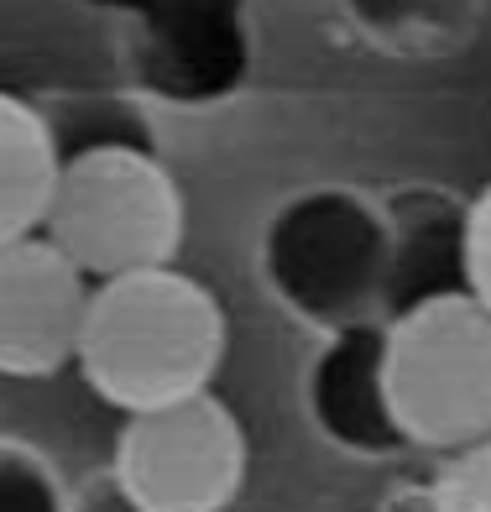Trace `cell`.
Instances as JSON below:
<instances>
[{"mask_svg":"<svg viewBox=\"0 0 491 512\" xmlns=\"http://www.w3.org/2000/svg\"><path fill=\"white\" fill-rule=\"evenodd\" d=\"M0 512H68V507L48 465L21 450H0Z\"/></svg>","mask_w":491,"mask_h":512,"instance_id":"12","label":"cell"},{"mask_svg":"<svg viewBox=\"0 0 491 512\" xmlns=\"http://www.w3.org/2000/svg\"><path fill=\"white\" fill-rule=\"evenodd\" d=\"M387 387L408 445H491V309L471 293L387 324Z\"/></svg>","mask_w":491,"mask_h":512,"instance_id":"4","label":"cell"},{"mask_svg":"<svg viewBox=\"0 0 491 512\" xmlns=\"http://www.w3.org/2000/svg\"><path fill=\"white\" fill-rule=\"evenodd\" d=\"M131 16V58L147 95L220 105L251 74L246 0H89Z\"/></svg>","mask_w":491,"mask_h":512,"instance_id":"6","label":"cell"},{"mask_svg":"<svg viewBox=\"0 0 491 512\" xmlns=\"http://www.w3.org/2000/svg\"><path fill=\"white\" fill-rule=\"evenodd\" d=\"M0 89H6V84H0Z\"/></svg>","mask_w":491,"mask_h":512,"instance_id":"17","label":"cell"},{"mask_svg":"<svg viewBox=\"0 0 491 512\" xmlns=\"http://www.w3.org/2000/svg\"><path fill=\"white\" fill-rule=\"evenodd\" d=\"M53 183L58 162L48 142V121L27 100H16L11 89H0V246L37 236Z\"/></svg>","mask_w":491,"mask_h":512,"instance_id":"10","label":"cell"},{"mask_svg":"<svg viewBox=\"0 0 491 512\" xmlns=\"http://www.w3.org/2000/svg\"><path fill=\"white\" fill-rule=\"evenodd\" d=\"M74 512H147V507H136L126 492H121V486H115V481H105V486H95V492H89Z\"/></svg>","mask_w":491,"mask_h":512,"instance_id":"16","label":"cell"},{"mask_svg":"<svg viewBox=\"0 0 491 512\" xmlns=\"http://www.w3.org/2000/svg\"><path fill=\"white\" fill-rule=\"evenodd\" d=\"M434 512H491V445L455 455L450 476L439 481Z\"/></svg>","mask_w":491,"mask_h":512,"instance_id":"13","label":"cell"},{"mask_svg":"<svg viewBox=\"0 0 491 512\" xmlns=\"http://www.w3.org/2000/svg\"><path fill=\"white\" fill-rule=\"evenodd\" d=\"M48 142H53L58 168H68V162H79V157H100V152L157 157L147 121L121 100H74V105H63L48 121Z\"/></svg>","mask_w":491,"mask_h":512,"instance_id":"11","label":"cell"},{"mask_svg":"<svg viewBox=\"0 0 491 512\" xmlns=\"http://www.w3.org/2000/svg\"><path fill=\"white\" fill-rule=\"evenodd\" d=\"M309 413L319 434L350 455H397L408 434L397 424L387 387V324H350L335 330L309 371Z\"/></svg>","mask_w":491,"mask_h":512,"instance_id":"9","label":"cell"},{"mask_svg":"<svg viewBox=\"0 0 491 512\" xmlns=\"http://www.w3.org/2000/svg\"><path fill=\"white\" fill-rule=\"evenodd\" d=\"M262 267L272 293L330 335L371 324L387 283V220L350 189H309L272 215Z\"/></svg>","mask_w":491,"mask_h":512,"instance_id":"3","label":"cell"},{"mask_svg":"<svg viewBox=\"0 0 491 512\" xmlns=\"http://www.w3.org/2000/svg\"><path fill=\"white\" fill-rule=\"evenodd\" d=\"M387 283L382 324H397L418 309L476 293L471 267V209L434 189L397 194L387 204Z\"/></svg>","mask_w":491,"mask_h":512,"instance_id":"8","label":"cell"},{"mask_svg":"<svg viewBox=\"0 0 491 512\" xmlns=\"http://www.w3.org/2000/svg\"><path fill=\"white\" fill-rule=\"evenodd\" d=\"M471 267H476V298L491 309V194L471 209Z\"/></svg>","mask_w":491,"mask_h":512,"instance_id":"14","label":"cell"},{"mask_svg":"<svg viewBox=\"0 0 491 512\" xmlns=\"http://www.w3.org/2000/svg\"><path fill=\"white\" fill-rule=\"evenodd\" d=\"M178 194L157 157L100 152L58 168L42 241H53L89 288L157 272L178 246Z\"/></svg>","mask_w":491,"mask_h":512,"instance_id":"2","label":"cell"},{"mask_svg":"<svg viewBox=\"0 0 491 512\" xmlns=\"http://www.w3.org/2000/svg\"><path fill=\"white\" fill-rule=\"evenodd\" d=\"M110 481L147 512H225L246 481V434L209 392L131 413Z\"/></svg>","mask_w":491,"mask_h":512,"instance_id":"5","label":"cell"},{"mask_svg":"<svg viewBox=\"0 0 491 512\" xmlns=\"http://www.w3.org/2000/svg\"><path fill=\"white\" fill-rule=\"evenodd\" d=\"M350 6H356L366 27H387V21H403L408 11H418L424 0H350Z\"/></svg>","mask_w":491,"mask_h":512,"instance_id":"15","label":"cell"},{"mask_svg":"<svg viewBox=\"0 0 491 512\" xmlns=\"http://www.w3.org/2000/svg\"><path fill=\"white\" fill-rule=\"evenodd\" d=\"M220 351V304L173 267L136 272L89 293L79 366L105 403L126 408V418L209 392Z\"/></svg>","mask_w":491,"mask_h":512,"instance_id":"1","label":"cell"},{"mask_svg":"<svg viewBox=\"0 0 491 512\" xmlns=\"http://www.w3.org/2000/svg\"><path fill=\"white\" fill-rule=\"evenodd\" d=\"M89 288L68 256L42 241L0 246V371L6 377H53L79 361Z\"/></svg>","mask_w":491,"mask_h":512,"instance_id":"7","label":"cell"}]
</instances>
